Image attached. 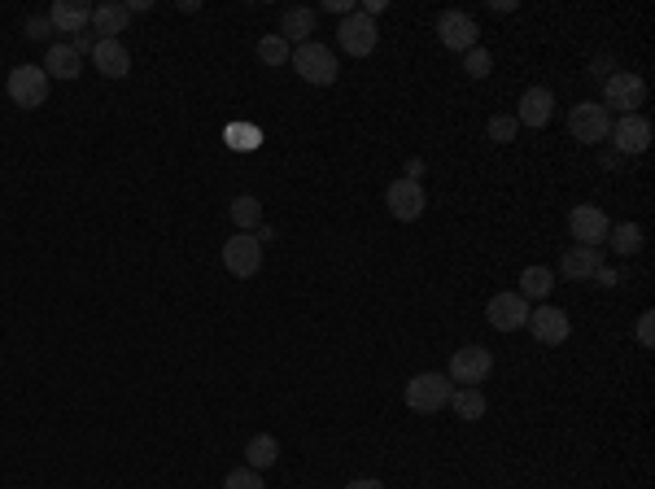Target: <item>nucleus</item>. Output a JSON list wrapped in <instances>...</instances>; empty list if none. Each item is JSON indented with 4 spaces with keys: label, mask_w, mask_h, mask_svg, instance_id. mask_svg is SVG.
Masks as SVG:
<instances>
[{
    "label": "nucleus",
    "mask_w": 655,
    "mask_h": 489,
    "mask_svg": "<svg viewBox=\"0 0 655 489\" xmlns=\"http://www.w3.org/2000/svg\"><path fill=\"white\" fill-rule=\"evenodd\" d=\"M516 131H520L516 114H494L490 127H485V136H490L494 145H511V140H516Z\"/></svg>",
    "instance_id": "nucleus-28"
},
{
    "label": "nucleus",
    "mask_w": 655,
    "mask_h": 489,
    "mask_svg": "<svg viewBox=\"0 0 655 489\" xmlns=\"http://www.w3.org/2000/svg\"><path fill=\"white\" fill-rule=\"evenodd\" d=\"M228 214H232V223H236V228H241V232H249V236H254L258 228H262V206H258V197H236L232 201V206H228Z\"/></svg>",
    "instance_id": "nucleus-26"
},
{
    "label": "nucleus",
    "mask_w": 655,
    "mask_h": 489,
    "mask_svg": "<svg viewBox=\"0 0 655 489\" xmlns=\"http://www.w3.org/2000/svg\"><path fill=\"white\" fill-rule=\"evenodd\" d=\"M49 22H53V31H62V35H79L92 22V5L88 0H57L49 9Z\"/></svg>",
    "instance_id": "nucleus-18"
},
{
    "label": "nucleus",
    "mask_w": 655,
    "mask_h": 489,
    "mask_svg": "<svg viewBox=\"0 0 655 489\" xmlns=\"http://www.w3.org/2000/svg\"><path fill=\"white\" fill-rule=\"evenodd\" d=\"M607 241H612V249H616L621 258H634V254H642V241H647V236H642L638 223H612Z\"/></svg>",
    "instance_id": "nucleus-25"
},
{
    "label": "nucleus",
    "mask_w": 655,
    "mask_h": 489,
    "mask_svg": "<svg viewBox=\"0 0 655 489\" xmlns=\"http://www.w3.org/2000/svg\"><path fill=\"white\" fill-rule=\"evenodd\" d=\"M324 9H332V14H341V18H350L354 14V0H328Z\"/></svg>",
    "instance_id": "nucleus-33"
},
{
    "label": "nucleus",
    "mask_w": 655,
    "mask_h": 489,
    "mask_svg": "<svg viewBox=\"0 0 655 489\" xmlns=\"http://www.w3.org/2000/svg\"><path fill=\"white\" fill-rule=\"evenodd\" d=\"M476 35H481V27H476V18L463 14V9H446V14H437V40H442V49L463 57L468 49H476Z\"/></svg>",
    "instance_id": "nucleus-8"
},
{
    "label": "nucleus",
    "mask_w": 655,
    "mask_h": 489,
    "mask_svg": "<svg viewBox=\"0 0 655 489\" xmlns=\"http://www.w3.org/2000/svg\"><path fill=\"white\" fill-rule=\"evenodd\" d=\"M345 489H385V485H380L376 476H363V481H350V485H345Z\"/></svg>",
    "instance_id": "nucleus-34"
},
{
    "label": "nucleus",
    "mask_w": 655,
    "mask_h": 489,
    "mask_svg": "<svg viewBox=\"0 0 655 489\" xmlns=\"http://www.w3.org/2000/svg\"><path fill=\"white\" fill-rule=\"evenodd\" d=\"M131 22V9L118 5V0H105V5H92V27H97L101 40H118Z\"/></svg>",
    "instance_id": "nucleus-19"
},
{
    "label": "nucleus",
    "mask_w": 655,
    "mask_h": 489,
    "mask_svg": "<svg viewBox=\"0 0 655 489\" xmlns=\"http://www.w3.org/2000/svg\"><path fill=\"white\" fill-rule=\"evenodd\" d=\"M289 57H293V49H289V40H284L280 31H276V35H262V40H258V62H262V66L280 70L284 62H289Z\"/></svg>",
    "instance_id": "nucleus-27"
},
{
    "label": "nucleus",
    "mask_w": 655,
    "mask_h": 489,
    "mask_svg": "<svg viewBox=\"0 0 655 489\" xmlns=\"http://www.w3.org/2000/svg\"><path fill=\"white\" fill-rule=\"evenodd\" d=\"M607 140L616 145V153H625V158H638V153L651 149V123L642 114H625V118H616V123H612Z\"/></svg>",
    "instance_id": "nucleus-12"
},
{
    "label": "nucleus",
    "mask_w": 655,
    "mask_h": 489,
    "mask_svg": "<svg viewBox=\"0 0 655 489\" xmlns=\"http://www.w3.org/2000/svg\"><path fill=\"white\" fill-rule=\"evenodd\" d=\"M367 18H376V14H385V0H367V9H363Z\"/></svg>",
    "instance_id": "nucleus-35"
},
{
    "label": "nucleus",
    "mask_w": 655,
    "mask_h": 489,
    "mask_svg": "<svg viewBox=\"0 0 655 489\" xmlns=\"http://www.w3.org/2000/svg\"><path fill=\"white\" fill-rule=\"evenodd\" d=\"M79 53L70 49V44H53L49 53H44V75L49 79H79Z\"/></svg>",
    "instance_id": "nucleus-23"
},
{
    "label": "nucleus",
    "mask_w": 655,
    "mask_h": 489,
    "mask_svg": "<svg viewBox=\"0 0 655 489\" xmlns=\"http://www.w3.org/2000/svg\"><path fill=\"white\" fill-rule=\"evenodd\" d=\"M529 302H524L520 293H494L490 306H485V319H490V328L498 332H520L524 324H529Z\"/></svg>",
    "instance_id": "nucleus-13"
},
{
    "label": "nucleus",
    "mask_w": 655,
    "mask_h": 489,
    "mask_svg": "<svg viewBox=\"0 0 655 489\" xmlns=\"http://www.w3.org/2000/svg\"><path fill=\"white\" fill-rule=\"evenodd\" d=\"M276 463H280V441L271 433H258L245 441V468L267 472V468H276Z\"/></svg>",
    "instance_id": "nucleus-21"
},
{
    "label": "nucleus",
    "mask_w": 655,
    "mask_h": 489,
    "mask_svg": "<svg viewBox=\"0 0 655 489\" xmlns=\"http://www.w3.org/2000/svg\"><path fill=\"white\" fill-rule=\"evenodd\" d=\"M555 289V271L551 267H524V276H520V297L524 302H542V297H551Z\"/></svg>",
    "instance_id": "nucleus-24"
},
{
    "label": "nucleus",
    "mask_w": 655,
    "mask_h": 489,
    "mask_svg": "<svg viewBox=\"0 0 655 489\" xmlns=\"http://www.w3.org/2000/svg\"><path fill=\"white\" fill-rule=\"evenodd\" d=\"M568 131H573L577 145H603L607 131H612V114H607L599 101H581V105H573V114H568Z\"/></svg>",
    "instance_id": "nucleus-7"
},
{
    "label": "nucleus",
    "mask_w": 655,
    "mask_h": 489,
    "mask_svg": "<svg viewBox=\"0 0 655 489\" xmlns=\"http://www.w3.org/2000/svg\"><path fill=\"white\" fill-rule=\"evenodd\" d=\"M385 201H389V214H393L398 223H415V219H424V206H428L424 184H420V180H407V175L389 184Z\"/></svg>",
    "instance_id": "nucleus-10"
},
{
    "label": "nucleus",
    "mask_w": 655,
    "mask_h": 489,
    "mask_svg": "<svg viewBox=\"0 0 655 489\" xmlns=\"http://www.w3.org/2000/svg\"><path fill=\"white\" fill-rule=\"evenodd\" d=\"M450 411L459 415V420H481L485 411H490V402H485V393H481V385H463V389H455L450 393V402H446Z\"/></svg>",
    "instance_id": "nucleus-22"
},
{
    "label": "nucleus",
    "mask_w": 655,
    "mask_h": 489,
    "mask_svg": "<svg viewBox=\"0 0 655 489\" xmlns=\"http://www.w3.org/2000/svg\"><path fill=\"white\" fill-rule=\"evenodd\" d=\"M463 70H468V79H485V75L494 70L490 49H481V44H476V49H468V53H463Z\"/></svg>",
    "instance_id": "nucleus-29"
},
{
    "label": "nucleus",
    "mask_w": 655,
    "mask_h": 489,
    "mask_svg": "<svg viewBox=\"0 0 655 489\" xmlns=\"http://www.w3.org/2000/svg\"><path fill=\"white\" fill-rule=\"evenodd\" d=\"M555 118V92L551 88H524L516 123L520 127H546Z\"/></svg>",
    "instance_id": "nucleus-15"
},
{
    "label": "nucleus",
    "mask_w": 655,
    "mask_h": 489,
    "mask_svg": "<svg viewBox=\"0 0 655 489\" xmlns=\"http://www.w3.org/2000/svg\"><path fill=\"white\" fill-rule=\"evenodd\" d=\"M223 489H267V481H262V472H254V468H232L223 476Z\"/></svg>",
    "instance_id": "nucleus-30"
},
{
    "label": "nucleus",
    "mask_w": 655,
    "mask_h": 489,
    "mask_svg": "<svg viewBox=\"0 0 655 489\" xmlns=\"http://www.w3.org/2000/svg\"><path fill=\"white\" fill-rule=\"evenodd\" d=\"M280 35H284L289 44H311V35H315V9H306V5L284 9V18H280Z\"/></svg>",
    "instance_id": "nucleus-20"
},
{
    "label": "nucleus",
    "mask_w": 655,
    "mask_h": 489,
    "mask_svg": "<svg viewBox=\"0 0 655 489\" xmlns=\"http://www.w3.org/2000/svg\"><path fill=\"white\" fill-rule=\"evenodd\" d=\"M599 267H603V249H590V245H573L564 258H559L564 280H594Z\"/></svg>",
    "instance_id": "nucleus-17"
},
{
    "label": "nucleus",
    "mask_w": 655,
    "mask_h": 489,
    "mask_svg": "<svg viewBox=\"0 0 655 489\" xmlns=\"http://www.w3.org/2000/svg\"><path fill=\"white\" fill-rule=\"evenodd\" d=\"M337 44H341V53H350V57H372V53H376V44H380L376 18H367L363 9H354L350 18H341V27H337Z\"/></svg>",
    "instance_id": "nucleus-6"
},
{
    "label": "nucleus",
    "mask_w": 655,
    "mask_h": 489,
    "mask_svg": "<svg viewBox=\"0 0 655 489\" xmlns=\"http://www.w3.org/2000/svg\"><path fill=\"white\" fill-rule=\"evenodd\" d=\"M607 232H612V219H607L603 206H594V201H581V206L568 210V236H573L577 245L603 249L607 245Z\"/></svg>",
    "instance_id": "nucleus-5"
},
{
    "label": "nucleus",
    "mask_w": 655,
    "mask_h": 489,
    "mask_svg": "<svg viewBox=\"0 0 655 489\" xmlns=\"http://www.w3.org/2000/svg\"><path fill=\"white\" fill-rule=\"evenodd\" d=\"M293 70L302 75L306 83H315V88H328V83H337V53L328 49V44H319V40H311V44H297L293 49Z\"/></svg>",
    "instance_id": "nucleus-2"
},
{
    "label": "nucleus",
    "mask_w": 655,
    "mask_h": 489,
    "mask_svg": "<svg viewBox=\"0 0 655 489\" xmlns=\"http://www.w3.org/2000/svg\"><path fill=\"white\" fill-rule=\"evenodd\" d=\"M5 92H9V101H14L18 110H40V105L49 101V75H44V66L22 62V66L9 70Z\"/></svg>",
    "instance_id": "nucleus-3"
},
{
    "label": "nucleus",
    "mask_w": 655,
    "mask_h": 489,
    "mask_svg": "<svg viewBox=\"0 0 655 489\" xmlns=\"http://www.w3.org/2000/svg\"><path fill=\"white\" fill-rule=\"evenodd\" d=\"M638 345H642V350H651V345H655V310H642V319H638Z\"/></svg>",
    "instance_id": "nucleus-31"
},
{
    "label": "nucleus",
    "mask_w": 655,
    "mask_h": 489,
    "mask_svg": "<svg viewBox=\"0 0 655 489\" xmlns=\"http://www.w3.org/2000/svg\"><path fill=\"white\" fill-rule=\"evenodd\" d=\"M603 110L607 114H638L642 110V105H647V79H642V75H634V70H616V75L612 79H607L603 83Z\"/></svg>",
    "instance_id": "nucleus-1"
},
{
    "label": "nucleus",
    "mask_w": 655,
    "mask_h": 489,
    "mask_svg": "<svg viewBox=\"0 0 655 489\" xmlns=\"http://www.w3.org/2000/svg\"><path fill=\"white\" fill-rule=\"evenodd\" d=\"M450 393L455 389H450L446 372H420V376L407 380V407L415 415H437V411H446Z\"/></svg>",
    "instance_id": "nucleus-4"
},
{
    "label": "nucleus",
    "mask_w": 655,
    "mask_h": 489,
    "mask_svg": "<svg viewBox=\"0 0 655 489\" xmlns=\"http://www.w3.org/2000/svg\"><path fill=\"white\" fill-rule=\"evenodd\" d=\"M490 372H494V354L485 345H463L450 359V380L455 385H481V380H490Z\"/></svg>",
    "instance_id": "nucleus-11"
},
{
    "label": "nucleus",
    "mask_w": 655,
    "mask_h": 489,
    "mask_svg": "<svg viewBox=\"0 0 655 489\" xmlns=\"http://www.w3.org/2000/svg\"><path fill=\"white\" fill-rule=\"evenodd\" d=\"M49 31H53V22H49V18H40V14L27 18V35H31V40H40V35H49Z\"/></svg>",
    "instance_id": "nucleus-32"
},
{
    "label": "nucleus",
    "mask_w": 655,
    "mask_h": 489,
    "mask_svg": "<svg viewBox=\"0 0 655 489\" xmlns=\"http://www.w3.org/2000/svg\"><path fill=\"white\" fill-rule=\"evenodd\" d=\"M529 332L542 345H564L573 337V319H568V310H559V306H542V310H529Z\"/></svg>",
    "instance_id": "nucleus-14"
},
{
    "label": "nucleus",
    "mask_w": 655,
    "mask_h": 489,
    "mask_svg": "<svg viewBox=\"0 0 655 489\" xmlns=\"http://www.w3.org/2000/svg\"><path fill=\"white\" fill-rule=\"evenodd\" d=\"M92 62H97V70L105 79H127L131 53H127L123 40H97V44H92Z\"/></svg>",
    "instance_id": "nucleus-16"
},
{
    "label": "nucleus",
    "mask_w": 655,
    "mask_h": 489,
    "mask_svg": "<svg viewBox=\"0 0 655 489\" xmlns=\"http://www.w3.org/2000/svg\"><path fill=\"white\" fill-rule=\"evenodd\" d=\"M223 267H228V276H236V280L258 276V267H262V245H258L249 232H236L232 241H223Z\"/></svg>",
    "instance_id": "nucleus-9"
}]
</instances>
